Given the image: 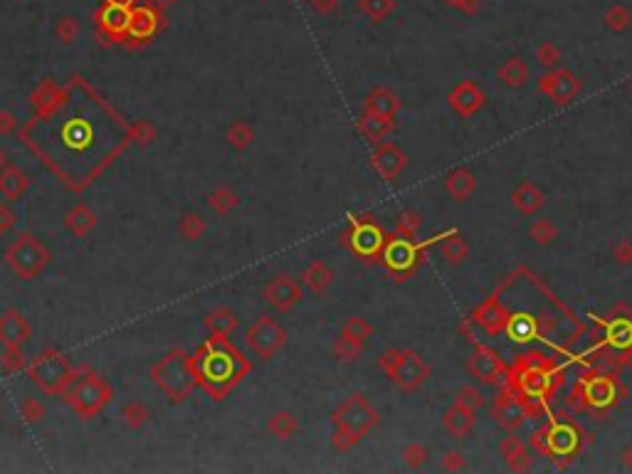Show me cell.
Returning <instances> with one entry per match:
<instances>
[{"mask_svg": "<svg viewBox=\"0 0 632 474\" xmlns=\"http://www.w3.org/2000/svg\"><path fill=\"white\" fill-rule=\"evenodd\" d=\"M499 79L506 87H524L526 84V67L521 59H509L504 67L499 69Z\"/></svg>", "mask_w": 632, "mask_h": 474, "instance_id": "cell-38", "label": "cell"}, {"mask_svg": "<svg viewBox=\"0 0 632 474\" xmlns=\"http://www.w3.org/2000/svg\"><path fill=\"white\" fill-rule=\"evenodd\" d=\"M54 35L62 45H72L77 42L79 37V23L74 18H62L57 25H54Z\"/></svg>", "mask_w": 632, "mask_h": 474, "instance_id": "cell-46", "label": "cell"}, {"mask_svg": "<svg viewBox=\"0 0 632 474\" xmlns=\"http://www.w3.org/2000/svg\"><path fill=\"white\" fill-rule=\"evenodd\" d=\"M556 235H558V230H556V225L549 220V218H539V220H534L531 223V227H529V237L534 239V242H539V244L554 242Z\"/></svg>", "mask_w": 632, "mask_h": 474, "instance_id": "cell-40", "label": "cell"}, {"mask_svg": "<svg viewBox=\"0 0 632 474\" xmlns=\"http://www.w3.org/2000/svg\"><path fill=\"white\" fill-rule=\"evenodd\" d=\"M267 430L272 432L277 440H292V437L299 432V417L289 410H277L269 415Z\"/></svg>", "mask_w": 632, "mask_h": 474, "instance_id": "cell-29", "label": "cell"}, {"mask_svg": "<svg viewBox=\"0 0 632 474\" xmlns=\"http://www.w3.org/2000/svg\"><path fill=\"white\" fill-rule=\"evenodd\" d=\"M378 410L370 405L363 393H351L331 415V420H334V437H331L334 450H351L356 442H361L378 425Z\"/></svg>", "mask_w": 632, "mask_h": 474, "instance_id": "cell-2", "label": "cell"}, {"mask_svg": "<svg viewBox=\"0 0 632 474\" xmlns=\"http://www.w3.org/2000/svg\"><path fill=\"white\" fill-rule=\"evenodd\" d=\"M491 413H494V417L504 427H519L521 422L526 420L524 403L516 401V398H499V401H496V405L491 408Z\"/></svg>", "mask_w": 632, "mask_h": 474, "instance_id": "cell-24", "label": "cell"}, {"mask_svg": "<svg viewBox=\"0 0 632 474\" xmlns=\"http://www.w3.org/2000/svg\"><path fill=\"white\" fill-rule=\"evenodd\" d=\"M193 363L198 383L215 401H220L250 371V363L230 346L228 338L220 336H210V341L200 348L198 358H193Z\"/></svg>", "mask_w": 632, "mask_h": 474, "instance_id": "cell-1", "label": "cell"}, {"mask_svg": "<svg viewBox=\"0 0 632 474\" xmlns=\"http://www.w3.org/2000/svg\"><path fill=\"white\" fill-rule=\"evenodd\" d=\"M351 244L358 254H375L383 244V235L375 225L365 223V225H358L351 235Z\"/></svg>", "mask_w": 632, "mask_h": 474, "instance_id": "cell-26", "label": "cell"}, {"mask_svg": "<svg viewBox=\"0 0 632 474\" xmlns=\"http://www.w3.org/2000/svg\"><path fill=\"white\" fill-rule=\"evenodd\" d=\"M97 223H99L97 213H94L92 208H89V203H84V201L74 203V206L64 213V227H67V230L79 239L87 237L89 232L97 227Z\"/></svg>", "mask_w": 632, "mask_h": 474, "instance_id": "cell-15", "label": "cell"}, {"mask_svg": "<svg viewBox=\"0 0 632 474\" xmlns=\"http://www.w3.org/2000/svg\"><path fill=\"white\" fill-rule=\"evenodd\" d=\"M129 138L141 143V146H146V143H151L153 138H156V129H153V124H148L146 119H139V122H134L131 126H129Z\"/></svg>", "mask_w": 632, "mask_h": 474, "instance_id": "cell-45", "label": "cell"}, {"mask_svg": "<svg viewBox=\"0 0 632 474\" xmlns=\"http://www.w3.org/2000/svg\"><path fill=\"white\" fill-rule=\"evenodd\" d=\"M151 417V410L141 401H127L122 405V420L129 430H141Z\"/></svg>", "mask_w": 632, "mask_h": 474, "instance_id": "cell-33", "label": "cell"}, {"mask_svg": "<svg viewBox=\"0 0 632 474\" xmlns=\"http://www.w3.org/2000/svg\"><path fill=\"white\" fill-rule=\"evenodd\" d=\"M430 460V450L420 442H410V445L403 447V462L413 470H420L425 462Z\"/></svg>", "mask_w": 632, "mask_h": 474, "instance_id": "cell-44", "label": "cell"}, {"mask_svg": "<svg viewBox=\"0 0 632 474\" xmlns=\"http://www.w3.org/2000/svg\"><path fill=\"white\" fill-rule=\"evenodd\" d=\"M203 326L210 336H220V338H230L240 326V319L233 309L228 307H215L210 309L203 316Z\"/></svg>", "mask_w": 632, "mask_h": 474, "instance_id": "cell-14", "label": "cell"}, {"mask_svg": "<svg viewBox=\"0 0 632 474\" xmlns=\"http://www.w3.org/2000/svg\"><path fill=\"white\" fill-rule=\"evenodd\" d=\"M455 403H460V405H464V408H472V410H479V408L486 403V398L481 396V391H476L474 386H467L460 391V396Z\"/></svg>", "mask_w": 632, "mask_h": 474, "instance_id": "cell-47", "label": "cell"}, {"mask_svg": "<svg viewBox=\"0 0 632 474\" xmlns=\"http://www.w3.org/2000/svg\"><path fill=\"white\" fill-rule=\"evenodd\" d=\"M5 166H8V163H5V153H3V148H0V171H3Z\"/></svg>", "mask_w": 632, "mask_h": 474, "instance_id": "cell-58", "label": "cell"}, {"mask_svg": "<svg viewBox=\"0 0 632 474\" xmlns=\"http://www.w3.org/2000/svg\"><path fill=\"white\" fill-rule=\"evenodd\" d=\"M153 8H170L173 3H178V0H151Z\"/></svg>", "mask_w": 632, "mask_h": 474, "instance_id": "cell-57", "label": "cell"}, {"mask_svg": "<svg viewBox=\"0 0 632 474\" xmlns=\"http://www.w3.org/2000/svg\"><path fill=\"white\" fill-rule=\"evenodd\" d=\"M546 203V196L541 193L539 186H534L531 181H521L519 188L511 193V206L521 213V215H534L536 211H541Z\"/></svg>", "mask_w": 632, "mask_h": 474, "instance_id": "cell-18", "label": "cell"}, {"mask_svg": "<svg viewBox=\"0 0 632 474\" xmlns=\"http://www.w3.org/2000/svg\"><path fill=\"white\" fill-rule=\"evenodd\" d=\"M309 3H312V8L319 15H329V13H334V10H336L339 0H309Z\"/></svg>", "mask_w": 632, "mask_h": 474, "instance_id": "cell-54", "label": "cell"}, {"mask_svg": "<svg viewBox=\"0 0 632 474\" xmlns=\"http://www.w3.org/2000/svg\"><path fill=\"white\" fill-rule=\"evenodd\" d=\"M450 104H452L455 112H460L462 117H469V114H474L481 109V104H484V94H481L479 87H474L472 82H462L450 92Z\"/></svg>", "mask_w": 632, "mask_h": 474, "instance_id": "cell-17", "label": "cell"}, {"mask_svg": "<svg viewBox=\"0 0 632 474\" xmlns=\"http://www.w3.org/2000/svg\"><path fill=\"white\" fill-rule=\"evenodd\" d=\"M499 455L511 470H529L531 467V455L519 437H506L499 447Z\"/></svg>", "mask_w": 632, "mask_h": 474, "instance_id": "cell-25", "label": "cell"}, {"mask_svg": "<svg viewBox=\"0 0 632 474\" xmlns=\"http://www.w3.org/2000/svg\"><path fill=\"white\" fill-rule=\"evenodd\" d=\"M47 410H45V403L37 401V398H25L20 403V417H23L28 425H37V422L45 420Z\"/></svg>", "mask_w": 632, "mask_h": 474, "instance_id": "cell-41", "label": "cell"}, {"mask_svg": "<svg viewBox=\"0 0 632 474\" xmlns=\"http://www.w3.org/2000/svg\"><path fill=\"white\" fill-rule=\"evenodd\" d=\"M129 18L131 10L124 3H109L107 8L99 13V25L102 30H107L112 37H122L124 32H129Z\"/></svg>", "mask_w": 632, "mask_h": 474, "instance_id": "cell-19", "label": "cell"}, {"mask_svg": "<svg viewBox=\"0 0 632 474\" xmlns=\"http://www.w3.org/2000/svg\"><path fill=\"white\" fill-rule=\"evenodd\" d=\"M49 262H52V252L30 232H23L5 249V264L25 282L37 279L47 269Z\"/></svg>", "mask_w": 632, "mask_h": 474, "instance_id": "cell-6", "label": "cell"}, {"mask_svg": "<svg viewBox=\"0 0 632 474\" xmlns=\"http://www.w3.org/2000/svg\"><path fill=\"white\" fill-rule=\"evenodd\" d=\"M413 259H415L413 247L405 242H393L388 247V252H385V262H388L393 269H408L410 264H413Z\"/></svg>", "mask_w": 632, "mask_h": 474, "instance_id": "cell-37", "label": "cell"}, {"mask_svg": "<svg viewBox=\"0 0 632 474\" xmlns=\"http://www.w3.org/2000/svg\"><path fill=\"white\" fill-rule=\"evenodd\" d=\"M363 10L370 15V18H383L385 10H388V0H363Z\"/></svg>", "mask_w": 632, "mask_h": 474, "instance_id": "cell-53", "label": "cell"}, {"mask_svg": "<svg viewBox=\"0 0 632 474\" xmlns=\"http://www.w3.org/2000/svg\"><path fill=\"white\" fill-rule=\"evenodd\" d=\"M467 368L474 373V378H479L484 383H494L499 378V363L491 356H486V353H476V356L469 358Z\"/></svg>", "mask_w": 632, "mask_h": 474, "instance_id": "cell-35", "label": "cell"}, {"mask_svg": "<svg viewBox=\"0 0 632 474\" xmlns=\"http://www.w3.org/2000/svg\"><path fill=\"white\" fill-rule=\"evenodd\" d=\"M262 297L274 312L289 314L302 304L304 289H302V284H299L294 277H289V274H274V277L264 284Z\"/></svg>", "mask_w": 632, "mask_h": 474, "instance_id": "cell-8", "label": "cell"}, {"mask_svg": "<svg viewBox=\"0 0 632 474\" xmlns=\"http://www.w3.org/2000/svg\"><path fill=\"white\" fill-rule=\"evenodd\" d=\"M630 89H632V82H630Z\"/></svg>", "mask_w": 632, "mask_h": 474, "instance_id": "cell-60", "label": "cell"}, {"mask_svg": "<svg viewBox=\"0 0 632 474\" xmlns=\"http://www.w3.org/2000/svg\"><path fill=\"white\" fill-rule=\"evenodd\" d=\"M393 126H395L393 117H380V114H368V112H363V117H361V122H358V131L373 143L383 141V138L393 131Z\"/></svg>", "mask_w": 632, "mask_h": 474, "instance_id": "cell-23", "label": "cell"}, {"mask_svg": "<svg viewBox=\"0 0 632 474\" xmlns=\"http://www.w3.org/2000/svg\"><path fill=\"white\" fill-rule=\"evenodd\" d=\"M539 87H541V92H544L549 99H554V102H558V104H566V102H570L575 94H578L580 82L573 77V74L561 72V74H551V77H544L539 82Z\"/></svg>", "mask_w": 632, "mask_h": 474, "instance_id": "cell-12", "label": "cell"}, {"mask_svg": "<svg viewBox=\"0 0 632 474\" xmlns=\"http://www.w3.org/2000/svg\"><path fill=\"white\" fill-rule=\"evenodd\" d=\"M400 356H403V351H398V348H390V351H385V353H380V358H378V368L383 373H393V368L398 366V361H400Z\"/></svg>", "mask_w": 632, "mask_h": 474, "instance_id": "cell-50", "label": "cell"}, {"mask_svg": "<svg viewBox=\"0 0 632 474\" xmlns=\"http://www.w3.org/2000/svg\"><path fill=\"white\" fill-rule=\"evenodd\" d=\"M92 129L87 126V122L84 119H74L72 124H67V126L62 129V138L64 143L72 141V151H82V148H87V141L92 143Z\"/></svg>", "mask_w": 632, "mask_h": 474, "instance_id": "cell-32", "label": "cell"}, {"mask_svg": "<svg viewBox=\"0 0 632 474\" xmlns=\"http://www.w3.org/2000/svg\"><path fill=\"white\" fill-rule=\"evenodd\" d=\"M373 333V326H370L368 321H365L363 316H351L346 319V324L341 326V336L351 338V341H358V343H365L368 341V336Z\"/></svg>", "mask_w": 632, "mask_h": 474, "instance_id": "cell-36", "label": "cell"}, {"mask_svg": "<svg viewBox=\"0 0 632 474\" xmlns=\"http://www.w3.org/2000/svg\"><path fill=\"white\" fill-rule=\"evenodd\" d=\"M0 368H3V373H20L23 368H28V358L20 348L5 346L3 356H0Z\"/></svg>", "mask_w": 632, "mask_h": 474, "instance_id": "cell-43", "label": "cell"}, {"mask_svg": "<svg viewBox=\"0 0 632 474\" xmlns=\"http://www.w3.org/2000/svg\"><path fill=\"white\" fill-rule=\"evenodd\" d=\"M64 403L77 413L79 417H97L104 408L112 403L114 388L102 373L97 371H79V376L69 383V388L62 393Z\"/></svg>", "mask_w": 632, "mask_h": 474, "instance_id": "cell-4", "label": "cell"}, {"mask_svg": "<svg viewBox=\"0 0 632 474\" xmlns=\"http://www.w3.org/2000/svg\"><path fill=\"white\" fill-rule=\"evenodd\" d=\"M64 92H67V89L57 87L52 79H45V82L40 84V87L35 89L33 94H30V104L35 107V112L42 114V112H47V109H52L54 104H57L59 99L64 97Z\"/></svg>", "mask_w": 632, "mask_h": 474, "instance_id": "cell-28", "label": "cell"}, {"mask_svg": "<svg viewBox=\"0 0 632 474\" xmlns=\"http://www.w3.org/2000/svg\"><path fill=\"white\" fill-rule=\"evenodd\" d=\"M539 59H541V64H546V67H551V64H556V62H554V59H556V52H546V49H541Z\"/></svg>", "mask_w": 632, "mask_h": 474, "instance_id": "cell-55", "label": "cell"}, {"mask_svg": "<svg viewBox=\"0 0 632 474\" xmlns=\"http://www.w3.org/2000/svg\"><path fill=\"white\" fill-rule=\"evenodd\" d=\"M474 188H476V181H474V176L467 171V168H455V171L445 178V191H447V196L452 198V201H457V203L469 201L472 193H474Z\"/></svg>", "mask_w": 632, "mask_h": 474, "instance_id": "cell-22", "label": "cell"}, {"mask_svg": "<svg viewBox=\"0 0 632 474\" xmlns=\"http://www.w3.org/2000/svg\"><path fill=\"white\" fill-rule=\"evenodd\" d=\"M158 15L156 10L151 8H136L131 10V18H129V35H131L134 40H151L153 32L158 30Z\"/></svg>", "mask_w": 632, "mask_h": 474, "instance_id": "cell-21", "label": "cell"}, {"mask_svg": "<svg viewBox=\"0 0 632 474\" xmlns=\"http://www.w3.org/2000/svg\"><path fill=\"white\" fill-rule=\"evenodd\" d=\"M225 141H228L235 151H247L254 141L252 126H250L247 122H242V119H235V122L225 129Z\"/></svg>", "mask_w": 632, "mask_h": 474, "instance_id": "cell-31", "label": "cell"}, {"mask_svg": "<svg viewBox=\"0 0 632 474\" xmlns=\"http://www.w3.org/2000/svg\"><path fill=\"white\" fill-rule=\"evenodd\" d=\"M390 381L395 386H400L403 391H418L425 381H428V363L423 361V356L415 351H403L398 366L390 373Z\"/></svg>", "mask_w": 632, "mask_h": 474, "instance_id": "cell-9", "label": "cell"}, {"mask_svg": "<svg viewBox=\"0 0 632 474\" xmlns=\"http://www.w3.org/2000/svg\"><path fill=\"white\" fill-rule=\"evenodd\" d=\"M363 112L368 114H380V117H393L398 112V97L388 89L378 87L365 97L363 102Z\"/></svg>", "mask_w": 632, "mask_h": 474, "instance_id": "cell-27", "label": "cell"}, {"mask_svg": "<svg viewBox=\"0 0 632 474\" xmlns=\"http://www.w3.org/2000/svg\"><path fill=\"white\" fill-rule=\"evenodd\" d=\"M33 336V326L25 319L23 312L18 309H8L0 314V343L10 348H23Z\"/></svg>", "mask_w": 632, "mask_h": 474, "instance_id": "cell-11", "label": "cell"}, {"mask_svg": "<svg viewBox=\"0 0 632 474\" xmlns=\"http://www.w3.org/2000/svg\"><path fill=\"white\" fill-rule=\"evenodd\" d=\"M247 343L257 358L272 361L284 346H287V328L272 316H259L252 326L247 328Z\"/></svg>", "mask_w": 632, "mask_h": 474, "instance_id": "cell-7", "label": "cell"}, {"mask_svg": "<svg viewBox=\"0 0 632 474\" xmlns=\"http://www.w3.org/2000/svg\"><path fill=\"white\" fill-rule=\"evenodd\" d=\"M467 467L462 452H445L443 455V470L445 472H462Z\"/></svg>", "mask_w": 632, "mask_h": 474, "instance_id": "cell-49", "label": "cell"}, {"mask_svg": "<svg viewBox=\"0 0 632 474\" xmlns=\"http://www.w3.org/2000/svg\"><path fill=\"white\" fill-rule=\"evenodd\" d=\"M613 257L618 259L620 264H630L632 262V242L630 239H618L613 244Z\"/></svg>", "mask_w": 632, "mask_h": 474, "instance_id": "cell-51", "label": "cell"}, {"mask_svg": "<svg viewBox=\"0 0 632 474\" xmlns=\"http://www.w3.org/2000/svg\"><path fill=\"white\" fill-rule=\"evenodd\" d=\"M18 131V117L13 112H0V136H10Z\"/></svg>", "mask_w": 632, "mask_h": 474, "instance_id": "cell-52", "label": "cell"}, {"mask_svg": "<svg viewBox=\"0 0 632 474\" xmlns=\"http://www.w3.org/2000/svg\"><path fill=\"white\" fill-rule=\"evenodd\" d=\"M467 254H469V244L464 242V237L455 235V237L445 239V244H443V257L447 259V262L460 264V262H464V257H467Z\"/></svg>", "mask_w": 632, "mask_h": 474, "instance_id": "cell-42", "label": "cell"}, {"mask_svg": "<svg viewBox=\"0 0 632 474\" xmlns=\"http://www.w3.org/2000/svg\"><path fill=\"white\" fill-rule=\"evenodd\" d=\"M302 3H309V0H302Z\"/></svg>", "mask_w": 632, "mask_h": 474, "instance_id": "cell-59", "label": "cell"}, {"mask_svg": "<svg viewBox=\"0 0 632 474\" xmlns=\"http://www.w3.org/2000/svg\"><path fill=\"white\" fill-rule=\"evenodd\" d=\"M302 279H304V287H307L314 297H324V294L331 289V284H334L336 274H334V269H331V264H326L324 259H312V262L304 267Z\"/></svg>", "mask_w": 632, "mask_h": 474, "instance_id": "cell-16", "label": "cell"}, {"mask_svg": "<svg viewBox=\"0 0 632 474\" xmlns=\"http://www.w3.org/2000/svg\"><path fill=\"white\" fill-rule=\"evenodd\" d=\"M205 232H208V223H205V218L200 215V213L188 211L180 215V220H178L180 239H185V242H198Z\"/></svg>", "mask_w": 632, "mask_h": 474, "instance_id": "cell-30", "label": "cell"}, {"mask_svg": "<svg viewBox=\"0 0 632 474\" xmlns=\"http://www.w3.org/2000/svg\"><path fill=\"white\" fill-rule=\"evenodd\" d=\"M370 163H373L375 173L385 181H393L395 176L405 171L408 166V153L398 146V143H390V141H380L375 146L373 156H370Z\"/></svg>", "mask_w": 632, "mask_h": 474, "instance_id": "cell-10", "label": "cell"}, {"mask_svg": "<svg viewBox=\"0 0 632 474\" xmlns=\"http://www.w3.org/2000/svg\"><path fill=\"white\" fill-rule=\"evenodd\" d=\"M443 425H445V430H447V435L457 437V440H464V437H469V432H472L476 425V410L455 403V405L443 415Z\"/></svg>", "mask_w": 632, "mask_h": 474, "instance_id": "cell-13", "label": "cell"}, {"mask_svg": "<svg viewBox=\"0 0 632 474\" xmlns=\"http://www.w3.org/2000/svg\"><path fill=\"white\" fill-rule=\"evenodd\" d=\"M15 223H18V215H15V211L8 206V203L0 201V235H8V232L15 227Z\"/></svg>", "mask_w": 632, "mask_h": 474, "instance_id": "cell-48", "label": "cell"}, {"mask_svg": "<svg viewBox=\"0 0 632 474\" xmlns=\"http://www.w3.org/2000/svg\"><path fill=\"white\" fill-rule=\"evenodd\" d=\"M30 181L28 176H25L23 168L18 166H5L3 171H0V196L5 198V201H20V198L25 196V191H28Z\"/></svg>", "mask_w": 632, "mask_h": 474, "instance_id": "cell-20", "label": "cell"}, {"mask_svg": "<svg viewBox=\"0 0 632 474\" xmlns=\"http://www.w3.org/2000/svg\"><path fill=\"white\" fill-rule=\"evenodd\" d=\"M208 206L218 215H230L240 206V196L235 191H230V188H215V191L208 193Z\"/></svg>", "mask_w": 632, "mask_h": 474, "instance_id": "cell-34", "label": "cell"}, {"mask_svg": "<svg viewBox=\"0 0 632 474\" xmlns=\"http://www.w3.org/2000/svg\"><path fill=\"white\" fill-rule=\"evenodd\" d=\"M148 376H151L156 388L173 405L183 403L190 396V391H193L195 381H198L195 378L193 356H188V351H180V348H173L165 356H160L151 366Z\"/></svg>", "mask_w": 632, "mask_h": 474, "instance_id": "cell-3", "label": "cell"}, {"mask_svg": "<svg viewBox=\"0 0 632 474\" xmlns=\"http://www.w3.org/2000/svg\"><path fill=\"white\" fill-rule=\"evenodd\" d=\"M623 465L628 467V470H632V445H628L623 450Z\"/></svg>", "mask_w": 632, "mask_h": 474, "instance_id": "cell-56", "label": "cell"}, {"mask_svg": "<svg viewBox=\"0 0 632 474\" xmlns=\"http://www.w3.org/2000/svg\"><path fill=\"white\" fill-rule=\"evenodd\" d=\"M28 373L35 386L47 396H62L69 388V383L79 376V371L69 363V358L62 351H54V348L40 351L28 366Z\"/></svg>", "mask_w": 632, "mask_h": 474, "instance_id": "cell-5", "label": "cell"}, {"mask_svg": "<svg viewBox=\"0 0 632 474\" xmlns=\"http://www.w3.org/2000/svg\"><path fill=\"white\" fill-rule=\"evenodd\" d=\"M331 351H334V358H339L341 363H353L356 358L361 356V351H363V343L351 341V338H346V336H339L334 341V348H331Z\"/></svg>", "mask_w": 632, "mask_h": 474, "instance_id": "cell-39", "label": "cell"}]
</instances>
